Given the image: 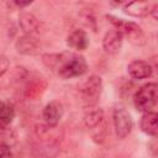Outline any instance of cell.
Wrapping results in <instances>:
<instances>
[{"label":"cell","instance_id":"cell-1","mask_svg":"<svg viewBox=\"0 0 158 158\" xmlns=\"http://www.w3.org/2000/svg\"><path fill=\"white\" fill-rule=\"evenodd\" d=\"M42 62L53 73L63 79L80 77L86 73L88 63L85 58L77 52L46 53L42 56Z\"/></svg>","mask_w":158,"mask_h":158},{"label":"cell","instance_id":"cell-2","mask_svg":"<svg viewBox=\"0 0 158 158\" xmlns=\"http://www.w3.org/2000/svg\"><path fill=\"white\" fill-rule=\"evenodd\" d=\"M107 21L114 26L115 30H117L123 40H128L133 44H142L144 42V35L142 28L133 21H125L122 19H117L112 15H106Z\"/></svg>","mask_w":158,"mask_h":158},{"label":"cell","instance_id":"cell-3","mask_svg":"<svg viewBox=\"0 0 158 158\" xmlns=\"http://www.w3.org/2000/svg\"><path fill=\"white\" fill-rule=\"evenodd\" d=\"M135 107L141 112H148L157 105V84L147 83L142 85L133 98Z\"/></svg>","mask_w":158,"mask_h":158},{"label":"cell","instance_id":"cell-4","mask_svg":"<svg viewBox=\"0 0 158 158\" xmlns=\"http://www.w3.org/2000/svg\"><path fill=\"white\" fill-rule=\"evenodd\" d=\"M101 90H102V81L101 78L98 75H91L83 83L80 88V94L84 104L89 106V109L96 105L101 95Z\"/></svg>","mask_w":158,"mask_h":158},{"label":"cell","instance_id":"cell-5","mask_svg":"<svg viewBox=\"0 0 158 158\" xmlns=\"http://www.w3.org/2000/svg\"><path fill=\"white\" fill-rule=\"evenodd\" d=\"M112 123H114V130H115V135L118 138H126L131 131H132V126H133V121L132 117L130 115V112L122 107V106H116L112 111Z\"/></svg>","mask_w":158,"mask_h":158},{"label":"cell","instance_id":"cell-6","mask_svg":"<svg viewBox=\"0 0 158 158\" xmlns=\"http://www.w3.org/2000/svg\"><path fill=\"white\" fill-rule=\"evenodd\" d=\"M157 9L158 5L156 2L148 1H132L122 4V11L133 17H144L151 14H153L154 17H157Z\"/></svg>","mask_w":158,"mask_h":158},{"label":"cell","instance_id":"cell-7","mask_svg":"<svg viewBox=\"0 0 158 158\" xmlns=\"http://www.w3.org/2000/svg\"><path fill=\"white\" fill-rule=\"evenodd\" d=\"M63 114H64V109L62 102L53 100L44 106L42 117L47 127H56L59 123L60 118L63 117Z\"/></svg>","mask_w":158,"mask_h":158},{"label":"cell","instance_id":"cell-8","mask_svg":"<svg viewBox=\"0 0 158 158\" xmlns=\"http://www.w3.org/2000/svg\"><path fill=\"white\" fill-rule=\"evenodd\" d=\"M122 42H123L122 35L112 27L111 30H109L105 33V36L102 38V48L109 54H116L121 49Z\"/></svg>","mask_w":158,"mask_h":158},{"label":"cell","instance_id":"cell-9","mask_svg":"<svg viewBox=\"0 0 158 158\" xmlns=\"http://www.w3.org/2000/svg\"><path fill=\"white\" fill-rule=\"evenodd\" d=\"M127 72L131 75V78L141 80V79H146L149 78L153 73V68L152 65L142 59H135L132 60L128 65H127Z\"/></svg>","mask_w":158,"mask_h":158},{"label":"cell","instance_id":"cell-10","mask_svg":"<svg viewBox=\"0 0 158 158\" xmlns=\"http://www.w3.org/2000/svg\"><path fill=\"white\" fill-rule=\"evenodd\" d=\"M141 131L148 136L156 137L158 133V115L154 111L143 112L139 121Z\"/></svg>","mask_w":158,"mask_h":158},{"label":"cell","instance_id":"cell-11","mask_svg":"<svg viewBox=\"0 0 158 158\" xmlns=\"http://www.w3.org/2000/svg\"><path fill=\"white\" fill-rule=\"evenodd\" d=\"M20 25L26 36H31L36 38V36L41 32V22L32 14H28V12L21 14Z\"/></svg>","mask_w":158,"mask_h":158},{"label":"cell","instance_id":"cell-12","mask_svg":"<svg viewBox=\"0 0 158 158\" xmlns=\"http://www.w3.org/2000/svg\"><path fill=\"white\" fill-rule=\"evenodd\" d=\"M67 44L69 46V48L78 52L84 51L89 47V37L84 30L77 28L67 37Z\"/></svg>","mask_w":158,"mask_h":158},{"label":"cell","instance_id":"cell-13","mask_svg":"<svg viewBox=\"0 0 158 158\" xmlns=\"http://www.w3.org/2000/svg\"><path fill=\"white\" fill-rule=\"evenodd\" d=\"M84 123L91 131L98 130V127H101L104 123V111L101 109L90 107V110L84 116Z\"/></svg>","mask_w":158,"mask_h":158},{"label":"cell","instance_id":"cell-14","mask_svg":"<svg viewBox=\"0 0 158 158\" xmlns=\"http://www.w3.org/2000/svg\"><path fill=\"white\" fill-rule=\"evenodd\" d=\"M16 49L21 54H33L37 49V42L35 37L31 36H22L16 42Z\"/></svg>","mask_w":158,"mask_h":158},{"label":"cell","instance_id":"cell-15","mask_svg":"<svg viewBox=\"0 0 158 158\" xmlns=\"http://www.w3.org/2000/svg\"><path fill=\"white\" fill-rule=\"evenodd\" d=\"M15 118V107L10 101H0V125L7 126Z\"/></svg>","mask_w":158,"mask_h":158},{"label":"cell","instance_id":"cell-16","mask_svg":"<svg viewBox=\"0 0 158 158\" xmlns=\"http://www.w3.org/2000/svg\"><path fill=\"white\" fill-rule=\"evenodd\" d=\"M0 158H12L11 148L4 142H0Z\"/></svg>","mask_w":158,"mask_h":158},{"label":"cell","instance_id":"cell-17","mask_svg":"<svg viewBox=\"0 0 158 158\" xmlns=\"http://www.w3.org/2000/svg\"><path fill=\"white\" fill-rule=\"evenodd\" d=\"M9 65H10L9 59L5 56H0V77L6 73V70L9 69Z\"/></svg>","mask_w":158,"mask_h":158},{"label":"cell","instance_id":"cell-18","mask_svg":"<svg viewBox=\"0 0 158 158\" xmlns=\"http://www.w3.org/2000/svg\"><path fill=\"white\" fill-rule=\"evenodd\" d=\"M14 4H15L17 7H26V6L31 5V4H32V1H26V2H22V1H15Z\"/></svg>","mask_w":158,"mask_h":158}]
</instances>
